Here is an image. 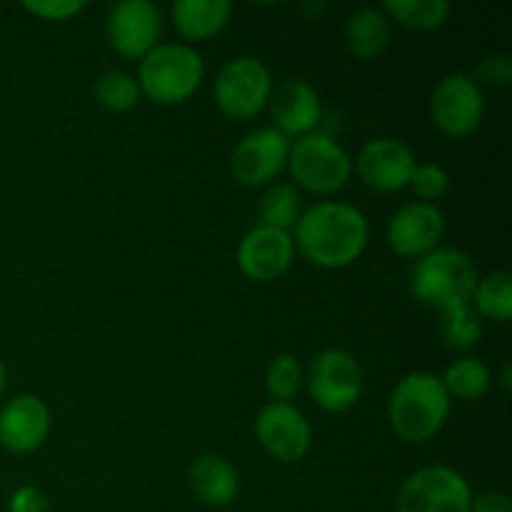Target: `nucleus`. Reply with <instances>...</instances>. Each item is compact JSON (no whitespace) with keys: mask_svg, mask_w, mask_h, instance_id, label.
<instances>
[{"mask_svg":"<svg viewBox=\"0 0 512 512\" xmlns=\"http://www.w3.org/2000/svg\"><path fill=\"white\" fill-rule=\"evenodd\" d=\"M470 303L480 318L505 323L512 315V275L508 270H493L485 278H478L475 293Z\"/></svg>","mask_w":512,"mask_h":512,"instance_id":"obj_21","label":"nucleus"},{"mask_svg":"<svg viewBox=\"0 0 512 512\" xmlns=\"http://www.w3.org/2000/svg\"><path fill=\"white\" fill-rule=\"evenodd\" d=\"M238 268L245 278L270 283L283 278L295 258L293 235L288 230L255 225L243 235L238 245Z\"/></svg>","mask_w":512,"mask_h":512,"instance_id":"obj_13","label":"nucleus"},{"mask_svg":"<svg viewBox=\"0 0 512 512\" xmlns=\"http://www.w3.org/2000/svg\"><path fill=\"white\" fill-rule=\"evenodd\" d=\"M255 435L270 458L280 463H298L313 445L308 418L293 403H268L255 418Z\"/></svg>","mask_w":512,"mask_h":512,"instance_id":"obj_12","label":"nucleus"},{"mask_svg":"<svg viewBox=\"0 0 512 512\" xmlns=\"http://www.w3.org/2000/svg\"><path fill=\"white\" fill-rule=\"evenodd\" d=\"M288 168L300 188L330 195L348 185L353 160L335 138L325 133H308L290 143Z\"/></svg>","mask_w":512,"mask_h":512,"instance_id":"obj_5","label":"nucleus"},{"mask_svg":"<svg viewBox=\"0 0 512 512\" xmlns=\"http://www.w3.org/2000/svg\"><path fill=\"white\" fill-rule=\"evenodd\" d=\"M478 285V270L468 253L458 248H435L415 260L410 290L420 303L445 310L470 305Z\"/></svg>","mask_w":512,"mask_h":512,"instance_id":"obj_3","label":"nucleus"},{"mask_svg":"<svg viewBox=\"0 0 512 512\" xmlns=\"http://www.w3.org/2000/svg\"><path fill=\"white\" fill-rule=\"evenodd\" d=\"M50 433V410L38 395H15L0 410V445L13 455H28Z\"/></svg>","mask_w":512,"mask_h":512,"instance_id":"obj_16","label":"nucleus"},{"mask_svg":"<svg viewBox=\"0 0 512 512\" xmlns=\"http://www.w3.org/2000/svg\"><path fill=\"white\" fill-rule=\"evenodd\" d=\"M233 5L228 0H175L173 23L185 40H208L228 25Z\"/></svg>","mask_w":512,"mask_h":512,"instance_id":"obj_19","label":"nucleus"},{"mask_svg":"<svg viewBox=\"0 0 512 512\" xmlns=\"http://www.w3.org/2000/svg\"><path fill=\"white\" fill-rule=\"evenodd\" d=\"M383 13L413 30H438L450 15L448 0H385Z\"/></svg>","mask_w":512,"mask_h":512,"instance_id":"obj_24","label":"nucleus"},{"mask_svg":"<svg viewBox=\"0 0 512 512\" xmlns=\"http://www.w3.org/2000/svg\"><path fill=\"white\" fill-rule=\"evenodd\" d=\"M450 415V395L435 373H410L393 388L388 420L405 443H428L443 430Z\"/></svg>","mask_w":512,"mask_h":512,"instance_id":"obj_2","label":"nucleus"},{"mask_svg":"<svg viewBox=\"0 0 512 512\" xmlns=\"http://www.w3.org/2000/svg\"><path fill=\"white\" fill-rule=\"evenodd\" d=\"M5 380H8V373H5V363L3 358H0V395L5 393Z\"/></svg>","mask_w":512,"mask_h":512,"instance_id":"obj_35","label":"nucleus"},{"mask_svg":"<svg viewBox=\"0 0 512 512\" xmlns=\"http://www.w3.org/2000/svg\"><path fill=\"white\" fill-rule=\"evenodd\" d=\"M500 383H503V388H505V390L510 388V363H505L503 375H500Z\"/></svg>","mask_w":512,"mask_h":512,"instance_id":"obj_34","label":"nucleus"},{"mask_svg":"<svg viewBox=\"0 0 512 512\" xmlns=\"http://www.w3.org/2000/svg\"><path fill=\"white\" fill-rule=\"evenodd\" d=\"M205 78L203 55L185 43H158L138 70L140 93L160 105H175L188 100Z\"/></svg>","mask_w":512,"mask_h":512,"instance_id":"obj_4","label":"nucleus"},{"mask_svg":"<svg viewBox=\"0 0 512 512\" xmlns=\"http://www.w3.org/2000/svg\"><path fill=\"white\" fill-rule=\"evenodd\" d=\"M468 512H512V503L505 493H480L473 498Z\"/></svg>","mask_w":512,"mask_h":512,"instance_id":"obj_32","label":"nucleus"},{"mask_svg":"<svg viewBox=\"0 0 512 512\" xmlns=\"http://www.w3.org/2000/svg\"><path fill=\"white\" fill-rule=\"evenodd\" d=\"M345 45L360 60H373L388 50L390 18L380 8H360L345 20Z\"/></svg>","mask_w":512,"mask_h":512,"instance_id":"obj_20","label":"nucleus"},{"mask_svg":"<svg viewBox=\"0 0 512 512\" xmlns=\"http://www.w3.org/2000/svg\"><path fill=\"white\" fill-rule=\"evenodd\" d=\"M323 8H325V3H303V10L308 15H318Z\"/></svg>","mask_w":512,"mask_h":512,"instance_id":"obj_33","label":"nucleus"},{"mask_svg":"<svg viewBox=\"0 0 512 512\" xmlns=\"http://www.w3.org/2000/svg\"><path fill=\"white\" fill-rule=\"evenodd\" d=\"M93 95L100 103V108L110 110V113H125V110L138 105L140 85L133 75L123 73V70H105L95 80Z\"/></svg>","mask_w":512,"mask_h":512,"instance_id":"obj_26","label":"nucleus"},{"mask_svg":"<svg viewBox=\"0 0 512 512\" xmlns=\"http://www.w3.org/2000/svg\"><path fill=\"white\" fill-rule=\"evenodd\" d=\"M48 508L50 503L45 493L40 488H33V485H23L8 500L10 512H48Z\"/></svg>","mask_w":512,"mask_h":512,"instance_id":"obj_31","label":"nucleus"},{"mask_svg":"<svg viewBox=\"0 0 512 512\" xmlns=\"http://www.w3.org/2000/svg\"><path fill=\"white\" fill-rule=\"evenodd\" d=\"M470 503L468 480L448 465H425L398 490V512H468Z\"/></svg>","mask_w":512,"mask_h":512,"instance_id":"obj_8","label":"nucleus"},{"mask_svg":"<svg viewBox=\"0 0 512 512\" xmlns=\"http://www.w3.org/2000/svg\"><path fill=\"white\" fill-rule=\"evenodd\" d=\"M293 243L318 268L338 270L353 265L368 248V218L355 205L323 200L303 210L295 223Z\"/></svg>","mask_w":512,"mask_h":512,"instance_id":"obj_1","label":"nucleus"},{"mask_svg":"<svg viewBox=\"0 0 512 512\" xmlns=\"http://www.w3.org/2000/svg\"><path fill=\"white\" fill-rule=\"evenodd\" d=\"M160 30V10L150 0H120L110 8L105 20L110 48L133 60H143L158 45Z\"/></svg>","mask_w":512,"mask_h":512,"instance_id":"obj_11","label":"nucleus"},{"mask_svg":"<svg viewBox=\"0 0 512 512\" xmlns=\"http://www.w3.org/2000/svg\"><path fill=\"white\" fill-rule=\"evenodd\" d=\"M430 113L443 135L458 140L475 133L483 123L485 95L478 80L468 73H450L433 88Z\"/></svg>","mask_w":512,"mask_h":512,"instance_id":"obj_9","label":"nucleus"},{"mask_svg":"<svg viewBox=\"0 0 512 512\" xmlns=\"http://www.w3.org/2000/svg\"><path fill=\"white\" fill-rule=\"evenodd\" d=\"M300 218V193L293 183H270L260 198V225L288 230Z\"/></svg>","mask_w":512,"mask_h":512,"instance_id":"obj_23","label":"nucleus"},{"mask_svg":"<svg viewBox=\"0 0 512 512\" xmlns=\"http://www.w3.org/2000/svg\"><path fill=\"white\" fill-rule=\"evenodd\" d=\"M408 185L418 195L420 203H433L450 190V175L438 163H418Z\"/></svg>","mask_w":512,"mask_h":512,"instance_id":"obj_28","label":"nucleus"},{"mask_svg":"<svg viewBox=\"0 0 512 512\" xmlns=\"http://www.w3.org/2000/svg\"><path fill=\"white\" fill-rule=\"evenodd\" d=\"M188 480L193 493L198 495L205 505H213V508H225V505H230L238 498V470H235L223 455H200V458L190 465Z\"/></svg>","mask_w":512,"mask_h":512,"instance_id":"obj_18","label":"nucleus"},{"mask_svg":"<svg viewBox=\"0 0 512 512\" xmlns=\"http://www.w3.org/2000/svg\"><path fill=\"white\" fill-rule=\"evenodd\" d=\"M290 138L275 128H258L245 135L230 155V173L245 188L270 185L288 165Z\"/></svg>","mask_w":512,"mask_h":512,"instance_id":"obj_10","label":"nucleus"},{"mask_svg":"<svg viewBox=\"0 0 512 512\" xmlns=\"http://www.w3.org/2000/svg\"><path fill=\"white\" fill-rule=\"evenodd\" d=\"M445 390L450 398L458 400H480L490 390L493 375L490 368L478 358H460L453 365H448L443 378Z\"/></svg>","mask_w":512,"mask_h":512,"instance_id":"obj_22","label":"nucleus"},{"mask_svg":"<svg viewBox=\"0 0 512 512\" xmlns=\"http://www.w3.org/2000/svg\"><path fill=\"white\" fill-rule=\"evenodd\" d=\"M445 233V215L435 203H408L388 220V243L403 258H423L438 248Z\"/></svg>","mask_w":512,"mask_h":512,"instance_id":"obj_15","label":"nucleus"},{"mask_svg":"<svg viewBox=\"0 0 512 512\" xmlns=\"http://www.w3.org/2000/svg\"><path fill=\"white\" fill-rule=\"evenodd\" d=\"M440 338H443L445 348L458 350V353L473 350L483 338V320L475 313L473 305L445 310L440 318Z\"/></svg>","mask_w":512,"mask_h":512,"instance_id":"obj_25","label":"nucleus"},{"mask_svg":"<svg viewBox=\"0 0 512 512\" xmlns=\"http://www.w3.org/2000/svg\"><path fill=\"white\" fill-rule=\"evenodd\" d=\"M305 383L318 408L328 413H345L363 393V368L348 350L325 348L310 363Z\"/></svg>","mask_w":512,"mask_h":512,"instance_id":"obj_7","label":"nucleus"},{"mask_svg":"<svg viewBox=\"0 0 512 512\" xmlns=\"http://www.w3.org/2000/svg\"><path fill=\"white\" fill-rule=\"evenodd\" d=\"M23 8L43 20H68L85 10V0H25Z\"/></svg>","mask_w":512,"mask_h":512,"instance_id":"obj_29","label":"nucleus"},{"mask_svg":"<svg viewBox=\"0 0 512 512\" xmlns=\"http://www.w3.org/2000/svg\"><path fill=\"white\" fill-rule=\"evenodd\" d=\"M273 78L263 60L240 55L228 60L215 78L213 95L220 113L233 120H250L268 105Z\"/></svg>","mask_w":512,"mask_h":512,"instance_id":"obj_6","label":"nucleus"},{"mask_svg":"<svg viewBox=\"0 0 512 512\" xmlns=\"http://www.w3.org/2000/svg\"><path fill=\"white\" fill-rule=\"evenodd\" d=\"M303 383V365H300V360L290 353L278 355V358L268 365V370H265V388L273 395L275 403H290V400L303 390Z\"/></svg>","mask_w":512,"mask_h":512,"instance_id":"obj_27","label":"nucleus"},{"mask_svg":"<svg viewBox=\"0 0 512 512\" xmlns=\"http://www.w3.org/2000/svg\"><path fill=\"white\" fill-rule=\"evenodd\" d=\"M270 113H273L275 130L290 138H303V135L315 133L320 118H323V103L320 95L308 80L288 78L280 80L270 90Z\"/></svg>","mask_w":512,"mask_h":512,"instance_id":"obj_17","label":"nucleus"},{"mask_svg":"<svg viewBox=\"0 0 512 512\" xmlns=\"http://www.w3.org/2000/svg\"><path fill=\"white\" fill-rule=\"evenodd\" d=\"M415 165L418 160H415L413 148L398 138L370 140L355 158V170L363 183L380 193H398L408 188Z\"/></svg>","mask_w":512,"mask_h":512,"instance_id":"obj_14","label":"nucleus"},{"mask_svg":"<svg viewBox=\"0 0 512 512\" xmlns=\"http://www.w3.org/2000/svg\"><path fill=\"white\" fill-rule=\"evenodd\" d=\"M478 78L490 85H510L512 80V58L508 53L488 55L483 63L478 65Z\"/></svg>","mask_w":512,"mask_h":512,"instance_id":"obj_30","label":"nucleus"}]
</instances>
